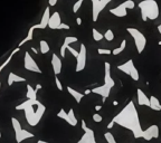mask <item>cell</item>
Returning a JSON list of instances; mask_svg holds the SVG:
<instances>
[{
	"label": "cell",
	"instance_id": "5",
	"mask_svg": "<svg viewBox=\"0 0 161 143\" xmlns=\"http://www.w3.org/2000/svg\"><path fill=\"white\" fill-rule=\"evenodd\" d=\"M126 32H129V35L133 38L138 54H141L144 50L145 46H147V38L143 35V32H141L139 29L134 27H128L126 28Z\"/></svg>",
	"mask_w": 161,
	"mask_h": 143
},
{
	"label": "cell",
	"instance_id": "43",
	"mask_svg": "<svg viewBox=\"0 0 161 143\" xmlns=\"http://www.w3.org/2000/svg\"><path fill=\"white\" fill-rule=\"evenodd\" d=\"M37 143H49V142H46V141H42V140H39Z\"/></svg>",
	"mask_w": 161,
	"mask_h": 143
},
{
	"label": "cell",
	"instance_id": "45",
	"mask_svg": "<svg viewBox=\"0 0 161 143\" xmlns=\"http://www.w3.org/2000/svg\"><path fill=\"white\" fill-rule=\"evenodd\" d=\"M160 112H161V107H160Z\"/></svg>",
	"mask_w": 161,
	"mask_h": 143
},
{
	"label": "cell",
	"instance_id": "13",
	"mask_svg": "<svg viewBox=\"0 0 161 143\" xmlns=\"http://www.w3.org/2000/svg\"><path fill=\"white\" fill-rule=\"evenodd\" d=\"M158 136H159V126L156 124H152L147 130H143L141 138L145 141H151L153 139H157Z\"/></svg>",
	"mask_w": 161,
	"mask_h": 143
},
{
	"label": "cell",
	"instance_id": "44",
	"mask_svg": "<svg viewBox=\"0 0 161 143\" xmlns=\"http://www.w3.org/2000/svg\"><path fill=\"white\" fill-rule=\"evenodd\" d=\"M0 92H1V83H0Z\"/></svg>",
	"mask_w": 161,
	"mask_h": 143
},
{
	"label": "cell",
	"instance_id": "14",
	"mask_svg": "<svg viewBox=\"0 0 161 143\" xmlns=\"http://www.w3.org/2000/svg\"><path fill=\"white\" fill-rule=\"evenodd\" d=\"M49 18H51V10H49V7H47V8L45 9V11H44V15L42 17V20H40L39 24L33 26L34 29H45L46 27H48Z\"/></svg>",
	"mask_w": 161,
	"mask_h": 143
},
{
	"label": "cell",
	"instance_id": "40",
	"mask_svg": "<svg viewBox=\"0 0 161 143\" xmlns=\"http://www.w3.org/2000/svg\"><path fill=\"white\" fill-rule=\"evenodd\" d=\"M32 50L34 53H35V54H38V50H37V49H36V48H34V47H32Z\"/></svg>",
	"mask_w": 161,
	"mask_h": 143
},
{
	"label": "cell",
	"instance_id": "42",
	"mask_svg": "<svg viewBox=\"0 0 161 143\" xmlns=\"http://www.w3.org/2000/svg\"><path fill=\"white\" fill-rule=\"evenodd\" d=\"M112 104H113L114 106H116V105H118V104H119V102H118V101H114V102H113V103H112Z\"/></svg>",
	"mask_w": 161,
	"mask_h": 143
},
{
	"label": "cell",
	"instance_id": "39",
	"mask_svg": "<svg viewBox=\"0 0 161 143\" xmlns=\"http://www.w3.org/2000/svg\"><path fill=\"white\" fill-rule=\"evenodd\" d=\"M91 92H92V90H86V91L84 92V94H85V95H88Z\"/></svg>",
	"mask_w": 161,
	"mask_h": 143
},
{
	"label": "cell",
	"instance_id": "10",
	"mask_svg": "<svg viewBox=\"0 0 161 143\" xmlns=\"http://www.w3.org/2000/svg\"><path fill=\"white\" fill-rule=\"evenodd\" d=\"M86 66V47L84 44H81L79 47V55L76 57V68L75 71L77 72H82Z\"/></svg>",
	"mask_w": 161,
	"mask_h": 143
},
{
	"label": "cell",
	"instance_id": "12",
	"mask_svg": "<svg viewBox=\"0 0 161 143\" xmlns=\"http://www.w3.org/2000/svg\"><path fill=\"white\" fill-rule=\"evenodd\" d=\"M25 68L27 69V71H30V72H34V73H38V74H42V69L38 67V65L36 63L34 58H33L30 54L28 52L25 53Z\"/></svg>",
	"mask_w": 161,
	"mask_h": 143
},
{
	"label": "cell",
	"instance_id": "36",
	"mask_svg": "<svg viewBox=\"0 0 161 143\" xmlns=\"http://www.w3.org/2000/svg\"><path fill=\"white\" fill-rule=\"evenodd\" d=\"M95 111L96 112H98V111H101V110H102V105H95Z\"/></svg>",
	"mask_w": 161,
	"mask_h": 143
},
{
	"label": "cell",
	"instance_id": "26",
	"mask_svg": "<svg viewBox=\"0 0 161 143\" xmlns=\"http://www.w3.org/2000/svg\"><path fill=\"white\" fill-rule=\"evenodd\" d=\"M92 36H93V39H94L95 41H101V40L104 38V35L101 34L98 30H96V28H93V29H92Z\"/></svg>",
	"mask_w": 161,
	"mask_h": 143
},
{
	"label": "cell",
	"instance_id": "25",
	"mask_svg": "<svg viewBox=\"0 0 161 143\" xmlns=\"http://www.w3.org/2000/svg\"><path fill=\"white\" fill-rule=\"evenodd\" d=\"M39 47H40V53L42 54H47L49 52V45L46 40H40L39 41Z\"/></svg>",
	"mask_w": 161,
	"mask_h": 143
},
{
	"label": "cell",
	"instance_id": "33",
	"mask_svg": "<svg viewBox=\"0 0 161 143\" xmlns=\"http://www.w3.org/2000/svg\"><path fill=\"white\" fill-rule=\"evenodd\" d=\"M58 29H65V30H68V29H70V26L66 24H64V23H62V24L59 25Z\"/></svg>",
	"mask_w": 161,
	"mask_h": 143
},
{
	"label": "cell",
	"instance_id": "41",
	"mask_svg": "<svg viewBox=\"0 0 161 143\" xmlns=\"http://www.w3.org/2000/svg\"><path fill=\"white\" fill-rule=\"evenodd\" d=\"M158 32H159V34L161 35V24L159 25V26H158Z\"/></svg>",
	"mask_w": 161,
	"mask_h": 143
},
{
	"label": "cell",
	"instance_id": "21",
	"mask_svg": "<svg viewBox=\"0 0 161 143\" xmlns=\"http://www.w3.org/2000/svg\"><path fill=\"white\" fill-rule=\"evenodd\" d=\"M15 82H26V78H24V77H20V76L16 75L15 73L10 72L9 77H8V85H9V86H11V85L15 83Z\"/></svg>",
	"mask_w": 161,
	"mask_h": 143
},
{
	"label": "cell",
	"instance_id": "28",
	"mask_svg": "<svg viewBox=\"0 0 161 143\" xmlns=\"http://www.w3.org/2000/svg\"><path fill=\"white\" fill-rule=\"evenodd\" d=\"M104 38L107 41H112L114 39V32H112V29H107L106 30L105 34H104Z\"/></svg>",
	"mask_w": 161,
	"mask_h": 143
},
{
	"label": "cell",
	"instance_id": "38",
	"mask_svg": "<svg viewBox=\"0 0 161 143\" xmlns=\"http://www.w3.org/2000/svg\"><path fill=\"white\" fill-rule=\"evenodd\" d=\"M42 87H43V86H42L40 84H37V85H36V87H35V90H36V91H39V90H42Z\"/></svg>",
	"mask_w": 161,
	"mask_h": 143
},
{
	"label": "cell",
	"instance_id": "31",
	"mask_svg": "<svg viewBox=\"0 0 161 143\" xmlns=\"http://www.w3.org/2000/svg\"><path fill=\"white\" fill-rule=\"evenodd\" d=\"M67 49H68V50H70V53H71L72 55L74 56L75 58H76V57H77V55H79V52H77V50H76V49H74V48H73V47H71V46H67Z\"/></svg>",
	"mask_w": 161,
	"mask_h": 143
},
{
	"label": "cell",
	"instance_id": "22",
	"mask_svg": "<svg viewBox=\"0 0 161 143\" xmlns=\"http://www.w3.org/2000/svg\"><path fill=\"white\" fill-rule=\"evenodd\" d=\"M19 50H20V47H19V46H18V47H17V48H15V49L12 50L11 54H10V56H9V57H8V58H7V59L5 60L4 63H2V64H1V65H0V73H1V71H2V69H4V68L6 67V66H7V65H8L9 63H10V60L12 59V57H14V56L16 55V54H17V53H18V52H19Z\"/></svg>",
	"mask_w": 161,
	"mask_h": 143
},
{
	"label": "cell",
	"instance_id": "32",
	"mask_svg": "<svg viewBox=\"0 0 161 143\" xmlns=\"http://www.w3.org/2000/svg\"><path fill=\"white\" fill-rule=\"evenodd\" d=\"M55 83H56V86H57V88H58L59 91H63V85H62V83H60V81H59V78L57 77V76H55Z\"/></svg>",
	"mask_w": 161,
	"mask_h": 143
},
{
	"label": "cell",
	"instance_id": "19",
	"mask_svg": "<svg viewBox=\"0 0 161 143\" xmlns=\"http://www.w3.org/2000/svg\"><path fill=\"white\" fill-rule=\"evenodd\" d=\"M67 92L71 94L73 97L75 99V101L77 102V103H81V101L83 99V97L85 96V94H82V93H79V92H77L76 90H74V88H72L71 86H67Z\"/></svg>",
	"mask_w": 161,
	"mask_h": 143
},
{
	"label": "cell",
	"instance_id": "11",
	"mask_svg": "<svg viewBox=\"0 0 161 143\" xmlns=\"http://www.w3.org/2000/svg\"><path fill=\"white\" fill-rule=\"evenodd\" d=\"M57 116H58L59 119L66 121L67 123L70 124V125H72V126H76L77 125V119L75 116L73 108H71L70 112H66L64 108H60V111L57 113Z\"/></svg>",
	"mask_w": 161,
	"mask_h": 143
},
{
	"label": "cell",
	"instance_id": "4",
	"mask_svg": "<svg viewBox=\"0 0 161 143\" xmlns=\"http://www.w3.org/2000/svg\"><path fill=\"white\" fill-rule=\"evenodd\" d=\"M84 1L85 0H77L74 6H73V12L79 11V9L81 8V6H82ZM90 1L92 2V20L94 23H96L101 11L110 4L112 0H90Z\"/></svg>",
	"mask_w": 161,
	"mask_h": 143
},
{
	"label": "cell",
	"instance_id": "34",
	"mask_svg": "<svg viewBox=\"0 0 161 143\" xmlns=\"http://www.w3.org/2000/svg\"><path fill=\"white\" fill-rule=\"evenodd\" d=\"M48 4H49L51 7H53V6H55L57 4V0H48Z\"/></svg>",
	"mask_w": 161,
	"mask_h": 143
},
{
	"label": "cell",
	"instance_id": "30",
	"mask_svg": "<svg viewBox=\"0 0 161 143\" xmlns=\"http://www.w3.org/2000/svg\"><path fill=\"white\" fill-rule=\"evenodd\" d=\"M93 121L94 122H96V123H100V122H102L103 121V117L98 113H95V114H93Z\"/></svg>",
	"mask_w": 161,
	"mask_h": 143
},
{
	"label": "cell",
	"instance_id": "1",
	"mask_svg": "<svg viewBox=\"0 0 161 143\" xmlns=\"http://www.w3.org/2000/svg\"><path fill=\"white\" fill-rule=\"evenodd\" d=\"M112 121L115 124H118L120 126L124 127V129L132 132V134L135 139H139L142 136L143 130L141 127V123H140V119H139V114H138L135 104L132 101H130L129 103L114 116Z\"/></svg>",
	"mask_w": 161,
	"mask_h": 143
},
{
	"label": "cell",
	"instance_id": "3",
	"mask_svg": "<svg viewBox=\"0 0 161 143\" xmlns=\"http://www.w3.org/2000/svg\"><path fill=\"white\" fill-rule=\"evenodd\" d=\"M138 6L141 10V18L143 21L156 20L159 17V5L156 0H142Z\"/></svg>",
	"mask_w": 161,
	"mask_h": 143
},
{
	"label": "cell",
	"instance_id": "9",
	"mask_svg": "<svg viewBox=\"0 0 161 143\" xmlns=\"http://www.w3.org/2000/svg\"><path fill=\"white\" fill-rule=\"evenodd\" d=\"M82 130L84 131V134L82 135V138L79 139L77 143H98L95 140L94 131L91 130L90 127H87L84 120H82Z\"/></svg>",
	"mask_w": 161,
	"mask_h": 143
},
{
	"label": "cell",
	"instance_id": "24",
	"mask_svg": "<svg viewBox=\"0 0 161 143\" xmlns=\"http://www.w3.org/2000/svg\"><path fill=\"white\" fill-rule=\"evenodd\" d=\"M27 97L28 99H37V91L30 85H27Z\"/></svg>",
	"mask_w": 161,
	"mask_h": 143
},
{
	"label": "cell",
	"instance_id": "16",
	"mask_svg": "<svg viewBox=\"0 0 161 143\" xmlns=\"http://www.w3.org/2000/svg\"><path fill=\"white\" fill-rule=\"evenodd\" d=\"M137 99H138V103H139V105L150 107V99L145 95V93L142 91L141 88H138L137 90Z\"/></svg>",
	"mask_w": 161,
	"mask_h": 143
},
{
	"label": "cell",
	"instance_id": "23",
	"mask_svg": "<svg viewBox=\"0 0 161 143\" xmlns=\"http://www.w3.org/2000/svg\"><path fill=\"white\" fill-rule=\"evenodd\" d=\"M125 47H126V40L123 39V40H122L121 45H120L118 48H114L113 50H112V55L116 56V55H119V54H121V53L123 52L124 49H125Z\"/></svg>",
	"mask_w": 161,
	"mask_h": 143
},
{
	"label": "cell",
	"instance_id": "8",
	"mask_svg": "<svg viewBox=\"0 0 161 143\" xmlns=\"http://www.w3.org/2000/svg\"><path fill=\"white\" fill-rule=\"evenodd\" d=\"M11 122H12L14 130H15V134H16L17 143H21L24 140L34 138V134H33V133H30V132H28V131H26V130H23V129H21V125H20L19 121H18L17 119L11 117Z\"/></svg>",
	"mask_w": 161,
	"mask_h": 143
},
{
	"label": "cell",
	"instance_id": "18",
	"mask_svg": "<svg viewBox=\"0 0 161 143\" xmlns=\"http://www.w3.org/2000/svg\"><path fill=\"white\" fill-rule=\"evenodd\" d=\"M51 66H53L55 75L60 74V72H62V60H60V58L56 54L51 55Z\"/></svg>",
	"mask_w": 161,
	"mask_h": 143
},
{
	"label": "cell",
	"instance_id": "7",
	"mask_svg": "<svg viewBox=\"0 0 161 143\" xmlns=\"http://www.w3.org/2000/svg\"><path fill=\"white\" fill-rule=\"evenodd\" d=\"M118 69L119 71L123 72V73L126 74V75H129L130 77H131L133 81H135V82L139 81V78H140L139 72H138L137 67H135V65H134V62L132 59H129L128 62H125V63L119 65Z\"/></svg>",
	"mask_w": 161,
	"mask_h": 143
},
{
	"label": "cell",
	"instance_id": "35",
	"mask_svg": "<svg viewBox=\"0 0 161 143\" xmlns=\"http://www.w3.org/2000/svg\"><path fill=\"white\" fill-rule=\"evenodd\" d=\"M114 124H115V123H114L113 121H111L110 123L107 124V129H109V130H111V129H112V127H113V125H114Z\"/></svg>",
	"mask_w": 161,
	"mask_h": 143
},
{
	"label": "cell",
	"instance_id": "37",
	"mask_svg": "<svg viewBox=\"0 0 161 143\" xmlns=\"http://www.w3.org/2000/svg\"><path fill=\"white\" fill-rule=\"evenodd\" d=\"M76 24L79 25H82V19H81V18H79V17H77V18H76Z\"/></svg>",
	"mask_w": 161,
	"mask_h": 143
},
{
	"label": "cell",
	"instance_id": "20",
	"mask_svg": "<svg viewBox=\"0 0 161 143\" xmlns=\"http://www.w3.org/2000/svg\"><path fill=\"white\" fill-rule=\"evenodd\" d=\"M161 103L156 96H150V108L153 111H160Z\"/></svg>",
	"mask_w": 161,
	"mask_h": 143
},
{
	"label": "cell",
	"instance_id": "27",
	"mask_svg": "<svg viewBox=\"0 0 161 143\" xmlns=\"http://www.w3.org/2000/svg\"><path fill=\"white\" fill-rule=\"evenodd\" d=\"M104 138H105L107 143H118L116 140H115V138H114V135L112 134L111 132H105V133H104Z\"/></svg>",
	"mask_w": 161,
	"mask_h": 143
},
{
	"label": "cell",
	"instance_id": "6",
	"mask_svg": "<svg viewBox=\"0 0 161 143\" xmlns=\"http://www.w3.org/2000/svg\"><path fill=\"white\" fill-rule=\"evenodd\" d=\"M134 7H135V4H134L133 0H125V1H123L119 6L110 9V12L113 16L119 17V18H123V17H125L128 15V10L129 9H133Z\"/></svg>",
	"mask_w": 161,
	"mask_h": 143
},
{
	"label": "cell",
	"instance_id": "15",
	"mask_svg": "<svg viewBox=\"0 0 161 143\" xmlns=\"http://www.w3.org/2000/svg\"><path fill=\"white\" fill-rule=\"evenodd\" d=\"M77 40H79L77 37H75V36H67V37H65L63 45H62V47H60V56H62V58H64L65 55H66L67 46H70V45L73 44V43H76Z\"/></svg>",
	"mask_w": 161,
	"mask_h": 143
},
{
	"label": "cell",
	"instance_id": "17",
	"mask_svg": "<svg viewBox=\"0 0 161 143\" xmlns=\"http://www.w3.org/2000/svg\"><path fill=\"white\" fill-rule=\"evenodd\" d=\"M60 24H62V19H60V16H59V12L55 11L53 15H51L48 27L51 28V29H58Z\"/></svg>",
	"mask_w": 161,
	"mask_h": 143
},
{
	"label": "cell",
	"instance_id": "2",
	"mask_svg": "<svg viewBox=\"0 0 161 143\" xmlns=\"http://www.w3.org/2000/svg\"><path fill=\"white\" fill-rule=\"evenodd\" d=\"M16 110L25 111V116H26L28 124L32 126H36L43 117L44 113L46 111V107L38 99H27L24 103L17 105Z\"/></svg>",
	"mask_w": 161,
	"mask_h": 143
},
{
	"label": "cell",
	"instance_id": "29",
	"mask_svg": "<svg viewBox=\"0 0 161 143\" xmlns=\"http://www.w3.org/2000/svg\"><path fill=\"white\" fill-rule=\"evenodd\" d=\"M98 53L100 55H112V50L111 49H103V48H98Z\"/></svg>",
	"mask_w": 161,
	"mask_h": 143
}]
</instances>
